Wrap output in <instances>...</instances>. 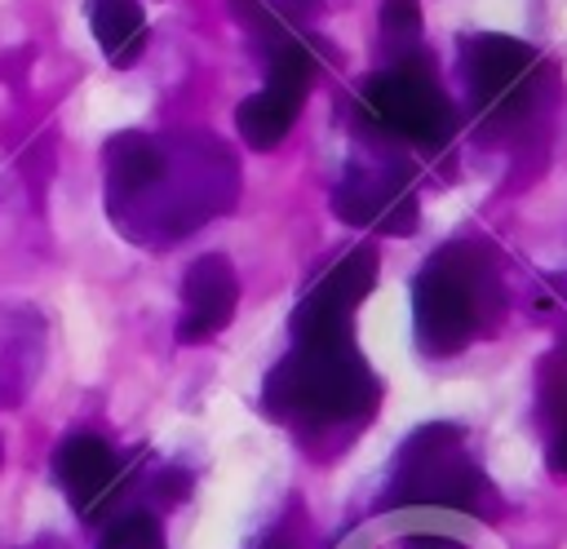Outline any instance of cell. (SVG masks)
I'll return each instance as SVG.
<instances>
[{"label":"cell","mask_w":567,"mask_h":549,"mask_svg":"<svg viewBox=\"0 0 567 549\" xmlns=\"http://www.w3.org/2000/svg\"><path fill=\"white\" fill-rule=\"evenodd\" d=\"M381 381L363 363L354 336L341 341H292V350L266 372L261 412L297 434L363 425L377 412Z\"/></svg>","instance_id":"obj_1"},{"label":"cell","mask_w":567,"mask_h":549,"mask_svg":"<svg viewBox=\"0 0 567 549\" xmlns=\"http://www.w3.org/2000/svg\"><path fill=\"white\" fill-rule=\"evenodd\" d=\"M496 310H501L496 270L478 244L439 248L412 279L416 345L430 359L461 354Z\"/></svg>","instance_id":"obj_2"},{"label":"cell","mask_w":567,"mask_h":549,"mask_svg":"<svg viewBox=\"0 0 567 549\" xmlns=\"http://www.w3.org/2000/svg\"><path fill=\"white\" fill-rule=\"evenodd\" d=\"M483 500H492V487L483 469L474 465L465 434L447 421L421 425L408 434V443L394 456L390 483H385V509L430 505V509H456V514H483Z\"/></svg>","instance_id":"obj_3"},{"label":"cell","mask_w":567,"mask_h":549,"mask_svg":"<svg viewBox=\"0 0 567 549\" xmlns=\"http://www.w3.org/2000/svg\"><path fill=\"white\" fill-rule=\"evenodd\" d=\"M461 71H465L474 115L492 128L527 120L532 106L540 102L545 62L532 44H523L514 35L483 31V35L461 40Z\"/></svg>","instance_id":"obj_4"},{"label":"cell","mask_w":567,"mask_h":549,"mask_svg":"<svg viewBox=\"0 0 567 549\" xmlns=\"http://www.w3.org/2000/svg\"><path fill=\"white\" fill-rule=\"evenodd\" d=\"M363 115L403 142H421V146H439L452 133V106L447 93L439 89L430 62L412 58V62H390L385 71L368 75L359 89Z\"/></svg>","instance_id":"obj_5"},{"label":"cell","mask_w":567,"mask_h":549,"mask_svg":"<svg viewBox=\"0 0 567 549\" xmlns=\"http://www.w3.org/2000/svg\"><path fill=\"white\" fill-rule=\"evenodd\" d=\"M310 75H315L310 53L292 40H279L266 84L252 97H244L239 111H235V128L252 151H275L292 133V124L301 115V102L310 93Z\"/></svg>","instance_id":"obj_6"},{"label":"cell","mask_w":567,"mask_h":549,"mask_svg":"<svg viewBox=\"0 0 567 549\" xmlns=\"http://www.w3.org/2000/svg\"><path fill=\"white\" fill-rule=\"evenodd\" d=\"M377 283V248L346 252L292 310V341H341L350 332V314Z\"/></svg>","instance_id":"obj_7"},{"label":"cell","mask_w":567,"mask_h":549,"mask_svg":"<svg viewBox=\"0 0 567 549\" xmlns=\"http://www.w3.org/2000/svg\"><path fill=\"white\" fill-rule=\"evenodd\" d=\"M332 213L350 226H372L381 235H412L416 230V195L399 168H363L354 164L341 186L332 190Z\"/></svg>","instance_id":"obj_8"},{"label":"cell","mask_w":567,"mask_h":549,"mask_svg":"<svg viewBox=\"0 0 567 549\" xmlns=\"http://www.w3.org/2000/svg\"><path fill=\"white\" fill-rule=\"evenodd\" d=\"M53 474L66 491V500L75 505V514L84 522H97L115 496H120V483H124V465L115 456V447L97 434H71L58 443L53 452Z\"/></svg>","instance_id":"obj_9"},{"label":"cell","mask_w":567,"mask_h":549,"mask_svg":"<svg viewBox=\"0 0 567 549\" xmlns=\"http://www.w3.org/2000/svg\"><path fill=\"white\" fill-rule=\"evenodd\" d=\"M239 305V279L235 266L221 252H204L186 266L182 274V319H177V341L195 345L217 336Z\"/></svg>","instance_id":"obj_10"},{"label":"cell","mask_w":567,"mask_h":549,"mask_svg":"<svg viewBox=\"0 0 567 549\" xmlns=\"http://www.w3.org/2000/svg\"><path fill=\"white\" fill-rule=\"evenodd\" d=\"M164 142H155L151 133L124 128L115 137H106L102 146V186H106V208L111 217H124L159 177L164 168Z\"/></svg>","instance_id":"obj_11"},{"label":"cell","mask_w":567,"mask_h":549,"mask_svg":"<svg viewBox=\"0 0 567 549\" xmlns=\"http://www.w3.org/2000/svg\"><path fill=\"white\" fill-rule=\"evenodd\" d=\"M89 27H93V40L111 66H133L146 49V22H142V9L133 0H93Z\"/></svg>","instance_id":"obj_12"},{"label":"cell","mask_w":567,"mask_h":549,"mask_svg":"<svg viewBox=\"0 0 567 549\" xmlns=\"http://www.w3.org/2000/svg\"><path fill=\"white\" fill-rule=\"evenodd\" d=\"M421 40V0H385L381 4V49L390 62H412Z\"/></svg>","instance_id":"obj_13"},{"label":"cell","mask_w":567,"mask_h":549,"mask_svg":"<svg viewBox=\"0 0 567 549\" xmlns=\"http://www.w3.org/2000/svg\"><path fill=\"white\" fill-rule=\"evenodd\" d=\"M97 549H168L164 545V531L151 514L133 509V514H120L115 522H106V531L97 536Z\"/></svg>","instance_id":"obj_14"},{"label":"cell","mask_w":567,"mask_h":549,"mask_svg":"<svg viewBox=\"0 0 567 549\" xmlns=\"http://www.w3.org/2000/svg\"><path fill=\"white\" fill-rule=\"evenodd\" d=\"M549 465L567 474V390L558 394V429H554V443H549Z\"/></svg>","instance_id":"obj_15"},{"label":"cell","mask_w":567,"mask_h":549,"mask_svg":"<svg viewBox=\"0 0 567 549\" xmlns=\"http://www.w3.org/2000/svg\"><path fill=\"white\" fill-rule=\"evenodd\" d=\"M257 549H297V540H292L288 531H270V536H266Z\"/></svg>","instance_id":"obj_16"},{"label":"cell","mask_w":567,"mask_h":549,"mask_svg":"<svg viewBox=\"0 0 567 549\" xmlns=\"http://www.w3.org/2000/svg\"><path fill=\"white\" fill-rule=\"evenodd\" d=\"M408 549H461V545H452V540H434V536H416V540H408Z\"/></svg>","instance_id":"obj_17"}]
</instances>
